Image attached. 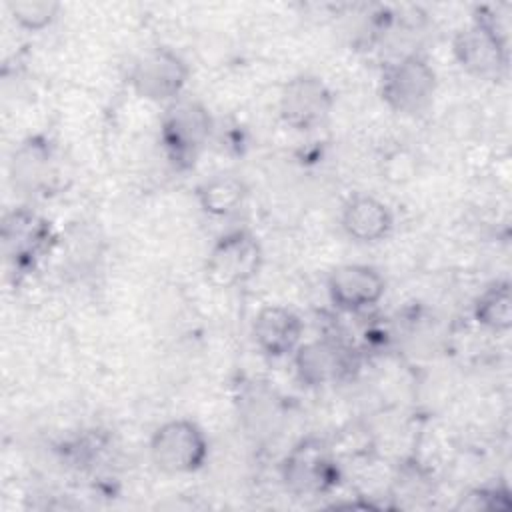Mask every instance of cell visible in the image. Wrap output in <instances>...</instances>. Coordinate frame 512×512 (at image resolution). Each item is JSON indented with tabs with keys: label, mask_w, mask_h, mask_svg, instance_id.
Segmentation results:
<instances>
[{
	"label": "cell",
	"mask_w": 512,
	"mask_h": 512,
	"mask_svg": "<svg viewBox=\"0 0 512 512\" xmlns=\"http://www.w3.org/2000/svg\"><path fill=\"white\" fill-rule=\"evenodd\" d=\"M454 56L458 64L480 78L498 76L508 62V36L498 34L476 20L454 38Z\"/></svg>",
	"instance_id": "cell-7"
},
{
	"label": "cell",
	"mask_w": 512,
	"mask_h": 512,
	"mask_svg": "<svg viewBox=\"0 0 512 512\" xmlns=\"http://www.w3.org/2000/svg\"><path fill=\"white\" fill-rule=\"evenodd\" d=\"M334 106V96L330 88L316 76H296L292 78L280 94V116L296 130H312L320 126Z\"/></svg>",
	"instance_id": "cell-8"
},
{
	"label": "cell",
	"mask_w": 512,
	"mask_h": 512,
	"mask_svg": "<svg viewBox=\"0 0 512 512\" xmlns=\"http://www.w3.org/2000/svg\"><path fill=\"white\" fill-rule=\"evenodd\" d=\"M150 458L166 474H192L208 458V440L196 422L168 420L150 438Z\"/></svg>",
	"instance_id": "cell-2"
},
{
	"label": "cell",
	"mask_w": 512,
	"mask_h": 512,
	"mask_svg": "<svg viewBox=\"0 0 512 512\" xmlns=\"http://www.w3.org/2000/svg\"><path fill=\"white\" fill-rule=\"evenodd\" d=\"M382 100L398 114L414 116L424 112L436 92V72L418 54L390 64L382 76Z\"/></svg>",
	"instance_id": "cell-5"
},
{
	"label": "cell",
	"mask_w": 512,
	"mask_h": 512,
	"mask_svg": "<svg viewBox=\"0 0 512 512\" xmlns=\"http://www.w3.org/2000/svg\"><path fill=\"white\" fill-rule=\"evenodd\" d=\"M468 500L464 508L472 510H506L510 508V492L502 486L496 488H478L468 494Z\"/></svg>",
	"instance_id": "cell-17"
},
{
	"label": "cell",
	"mask_w": 512,
	"mask_h": 512,
	"mask_svg": "<svg viewBox=\"0 0 512 512\" xmlns=\"http://www.w3.org/2000/svg\"><path fill=\"white\" fill-rule=\"evenodd\" d=\"M8 10L12 20L20 28L28 32H40L56 20L60 12V4L54 0H18V2H8Z\"/></svg>",
	"instance_id": "cell-16"
},
{
	"label": "cell",
	"mask_w": 512,
	"mask_h": 512,
	"mask_svg": "<svg viewBox=\"0 0 512 512\" xmlns=\"http://www.w3.org/2000/svg\"><path fill=\"white\" fill-rule=\"evenodd\" d=\"M212 132V118L198 100L178 98L168 104L162 126L160 142L166 150L168 160L178 168L186 170L194 166L198 154L204 150Z\"/></svg>",
	"instance_id": "cell-1"
},
{
	"label": "cell",
	"mask_w": 512,
	"mask_h": 512,
	"mask_svg": "<svg viewBox=\"0 0 512 512\" xmlns=\"http://www.w3.org/2000/svg\"><path fill=\"white\" fill-rule=\"evenodd\" d=\"M2 238L8 258L22 266L30 264L48 248L50 226L32 212L16 210L6 218Z\"/></svg>",
	"instance_id": "cell-13"
},
{
	"label": "cell",
	"mask_w": 512,
	"mask_h": 512,
	"mask_svg": "<svg viewBox=\"0 0 512 512\" xmlns=\"http://www.w3.org/2000/svg\"><path fill=\"white\" fill-rule=\"evenodd\" d=\"M392 224H394V218L390 208L374 196H366V194L352 196L342 208L344 232L352 240L362 244H370L386 238L392 230Z\"/></svg>",
	"instance_id": "cell-12"
},
{
	"label": "cell",
	"mask_w": 512,
	"mask_h": 512,
	"mask_svg": "<svg viewBox=\"0 0 512 512\" xmlns=\"http://www.w3.org/2000/svg\"><path fill=\"white\" fill-rule=\"evenodd\" d=\"M282 482L296 496H320L338 484L332 450L320 438L300 440L282 460Z\"/></svg>",
	"instance_id": "cell-3"
},
{
	"label": "cell",
	"mask_w": 512,
	"mask_h": 512,
	"mask_svg": "<svg viewBox=\"0 0 512 512\" xmlns=\"http://www.w3.org/2000/svg\"><path fill=\"white\" fill-rule=\"evenodd\" d=\"M474 318L480 326L504 332L512 326V292L508 282H496L486 288L476 304H474Z\"/></svg>",
	"instance_id": "cell-15"
},
{
	"label": "cell",
	"mask_w": 512,
	"mask_h": 512,
	"mask_svg": "<svg viewBox=\"0 0 512 512\" xmlns=\"http://www.w3.org/2000/svg\"><path fill=\"white\" fill-rule=\"evenodd\" d=\"M302 328V320L290 308L266 306L254 318L252 338L262 354L282 358L300 346Z\"/></svg>",
	"instance_id": "cell-11"
},
{
	"label": "cell",
	"mask_w": 512,
	"mask_h": 512,
	"mask_svg": "<svg viewBox=\"0 0 512 512\" xmlns=\"http://www.w3.org/2000/svg\"><path fill=\"white\" fill-rule=\"evenodd\" d=\"M262 246L248 230H232L210 248L204 272L216 288H234L252 280L262 266Z\"/></svg>",
	"instance_id": "cell-4"
},
{
	"label": "cell",
	"mask_w": 512,
	"mask_h": 512,
	"mask_svg": "<svg viewBox=\"0 0 512 512\" xmlns=\"http://www.w3.org/2000/svg\"><path fill=\"white\" fill-rule=\"evenodd\" d=\"M294 368L304 386L318 388L348 374L350 352L332 340H312L294 350Z\"/></svg>",
	"instance_id": "cell-10"
},
{
	"label": "cell",
	"mask_w": 512,
	"mask_h": 512,
	"mask_svg": "<svg viewBox=\"0 0 512 512\" xmlns=\"http://www.w3.org/2000/svg\"><path fill=\"white\" fill-rule=\"evenodd\" d=\"M386 292V280L368 264H342L328 276V294L336 308L362 312L376 306Z\"/></svg>",
	"instance_id": "cell-9"
},
{
	"label": "cell",
	"mask_w": 512,
	"mask_h": 512,
	"mask_svg": "<svg viewBox=\"0 0 512 512\" xmlns=\"http://www.w3.org/2000/svg\"><path fill=\"white\" fill-rule=\"evenodd\" d=\"M246 184L232 174H218L198 186V204L210 216L236 212L246 198Z\"/></svg>",
	"instance_id": "cell-14"
},
{
	"label": "cell",
	"mask_w": 512,
	"mask_h": 512,
	"mask_svg": "<svg viewBox=\"0 0 512 512\" xmlns=\"http://www.w3.org/2000/svg\"><path fill=\"white\" fill-rule=\"evenodd\" d=\"M188 80L186 62L170 48L158 46L146 50L130 72L134 92L150 102H168L180 98Z\"/></svg>",
	"instance_id": "cell-6"
}]
</instances>
